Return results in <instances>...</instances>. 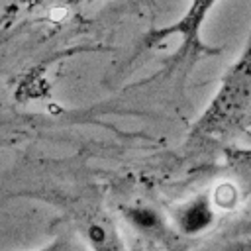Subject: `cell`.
Segmentation results:
<instances>
[{
  "instance_id": "obj_1",
  "label": "cell",
  "mask_w": 251,
  "mask_h": 251,
  "mask_svg": "<svg viewBox=\"0 0 251 251\" xmlns=\"http://www.w3.org/2000/svg\"><path fill=\"white\" fill-rule=\"evenodd\" d=\"M251 124V25L239 57L224 73L204 112L194 120L188 141L216 143L239 135Z\"/></svg>"
},
{
  "instance_id": "obj_2",
  "label": "cell",
  "mask_w": 251,
  "mask_h": 251,
  "mask_svg": "<svg viewBox=\"0 0 251 251\" xmlns=\"http://www.w3.org/2000/svg\"><path fill=\"white\" fill-rule=\"evenodd\" d=\"M218 4V0H190L186 12L173 24L163 25L159 29H151L147 31L135 49L137 57L143 51L153 49L155 45L163 43L165 39L178 35V49L175 55H171V59L165 61V69H176L180 67L184 73L190 71V67L200 59V57H208V55H218L222 53V47H210L204 43L202 39V25L208 18V14L214 10V6Z\"/></svg>"
},
{
  "instance_id": "obj_3",
  "label": "cell",
  "mask_w": 251,
  "mask_h": 251,
  "mask_svg": "<svg viewBox=\"0 0 251 251\" xmlns=\"http://www.w3.org/2000/svg\"><path fill=\"white\" fill-rule=\"evenodd\" d=\"M75 222L92 251H129L116 222L98 206L76 208Z\"/></svg>"
},
{
  "instance_id": "obj_4",
  "label": "cell",
  "mask_w": 251,
  "mask_h": 251,
  "mask_svg": "<svg viewBox=\"0 0 251 251\" xmlns=\"http://www.w3.org/2000/svg\"><path fill=\"white\" fill-rule=\"evenodd\" d=\"M212 218H214V214L204 198L186 202L176 214V222L186 235H194V233L206 229L212 224Z\"/></svg>"
},
{
  "instance_id": "obj_5",
  "label": "cell",
  "mask_w": 251,
  "mask_h": 251,
  "mask_svg": "<svg viewBox=\"0 0 251 251\" xmlns=\"http://www.w3.org/2000/svg\"><path fill=\"white\" fill-rule=\"evenodd\" d=\"M227 161L231 163L233 171L239 173V176L251 184V151H243V149H227L226 151Z\"/></svg>"
},
{
  "instance_id": "obj_6",
  "label": "cell",
  "mask_w": 251,
  "mask_h": 251,
  "mask_svg": "<svg viewBox=\"0 0 251 251\" xmlns=\"http://www.w3.org/2000/svg\"><path fill=\"white\" fill-rule=\"evenodd\" d=\"M35 251H75V241L69 233H61L55 239H51L47 245H43Z\"/></svg>"
}]
</instances>
